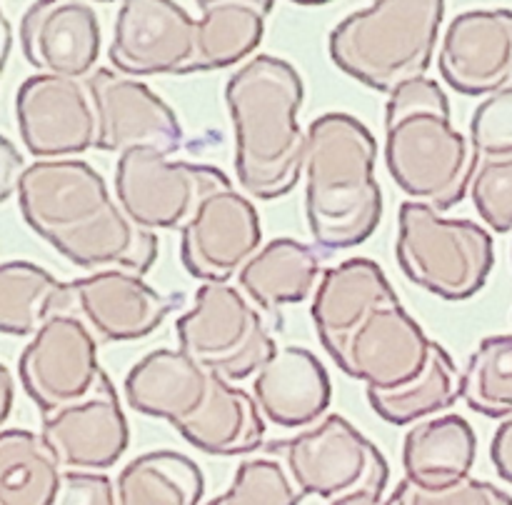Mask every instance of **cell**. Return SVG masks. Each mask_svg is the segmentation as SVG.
<instances>
[{"label": "cell", "instance_id": "1", "mask_svg": "<svg viewBox=\"0 0 512 505\" xmlns=\"http://www.w3.org/2000/svg\"><path fill=\"white\" fill-rule=\"evenodd\" d=\"M18 205L33 233L85 270L145 275L158 260V235L125 213L88 160L30 163L20 178Z\"/></svg>", "mask_w": 512, "mask_h": 505}, {"label": "cell", "instance_id": "2", "mask_svg": "<svg viewBox=\"0 0 512 505\" xmlns=\"http://www.w3.org/2000/svg\"><path fill=\"white\" fill-rule=\"evenodd\" d=\"M303 100L298 68L270 53L245 60L225 83L235 173L253 198H283L298 185L308 150V133L298 123Z\"/></svg>", "mask_w": 512, "mask_h": 505}, {"label": "cell", "instance_id": "3", "mask_svg": "<svg viewBox=\"0 0 512 505\" xmlns=\"http://www.w3.org/2000/svg\"><path fill=\"white\" fill-rule=\"evenodd\" d=\"M305 133L303 175L310 235L328 250L363 245L383 218L375 135L350 113L318 115Z\"/></svg>", "mask_w": 512, "mask_h": 505}, {"label": "cell", "instance_id": "4", "mask_svg": "<svg viewBox=\"0 0 512 505\" xmlns=\"http://www.w3.org/2000/svg\"><path fill=\"white\" fill-rule=\"evenodd\" d=\"M470 135L453 125L450 100L435 78L393 90L385 103V165L410 200L450 210L463 203L473 180Z\"/></svg>", "mask_w": 512, "mask_h": 505}, {"label": "cell", "instance_id": "5", "mask_svg": "<svg viewBox=\"0 0 512 505\" xmlns=\"http://www.w3.org/2000/svg\"><path fill=\"white\" fill-rule=\"evenodd\" d=\"M445 0H373L328 38L333 63L370 90L393 93L425 78L438 48Z\"/></svg>", "mask_w": 512, "mask_h": 505}, {"label": "cell", "instance_id": "6", "mask_svg": "<svg viewBox=\"0 0 512 505\" xmlns=\"http://www.w3.org/2000/svg\"><path fill=\"white\" fill-rule=\"evenodd\" d=\"M395 258L400 270L443 300H470L488 283L495 243L488 228L470 218H445L433 205L405 200L398 210Z\"/></svg>", "mask_w": 512, "mask_h": 505}, {"label": "cell", "instance_id": "7", "mask_svg": "<svg viewBox=\"0 0 512 505\" xmlns=\"http://www.w3.org/2000/svg\"><path fill=\"white\" fill-rule=\"evenodd\" d=\"M180 350L230 383L255 378L278 350L258 305L228 283H203L175 323Z\"/></svg>", "mask_w": 512, "mask_h": 505}, {"label": "cell", "instance_id": "8", "mask_svg": "<svg viewBox=\"0 0 512 505\" xmlns=\"http://www.w3.org/2000/svg\"><path fill=\"white\" fill-rule=\"evenodd\" d=\"M230 178L208 163L170 160L150 148H133L118 155L115 198L125 213L145 230H180L213 190Z\"/></svg>", "mask_w": 512, "mask_h": 505}, {"label": "cell", "instance_id": "9", "mask_svg": "<svg viewBox=\"0 0 512 505\" xmlns=\"http://www.w3.org/2000/svg\"><path fill=\"white\" fill-rule=\"evenodd\" d=\"M285 468L305 495L325 500L355 490L385 493L390 478L383 450L338 413L285 443Z\"/></svg>", "mask_w": 512, "mask_h": 505}, {"label": "cell", "instance_id": "10", "mask_svg": "<svg viewBox=\"0 0 512 505\" xmlns=\"http://www.w3.org/2000/svg\"><path fill=\"white\" fill-rule=\"evenodd\" d=\"M15 120L35 160L78 158L98 143V113L85 78L30 75L15 93Z\"/></svg>", "mask_w": 512, "mask_h": 505}, {"label": "cell", "instance_id": "11", "mask_svg": "<svg viewBox=\"0 0 512 505\" xmlns=\"http://www.w3.org/2000/svg\"><path fill=\"white\" fill-rule=\"evenodd\" d=\"M98 338L75 313L50 318L18 358V378L40 413L85 398L103 375Z\"/></svg>", "mask_w": 512, "mask_h": 505}, {"label": "cell", "instance_id": "12", "mask_svg": "<svg viewBox=\"0 0 512 505\" xmlns=\"http://www.w3.org/2000/svg\"><path fill=\"white\" fill-rule=\"evenodd\" d=\"M108 55L133 78L195 73L198 20L178 0H120Z\"/></svg>", "mask_w": 512, "mask_h": 505}, {"label": "cell", "instance_id": "13", "mask_svg": "<svg viewBox=\"0 0 512 505\" xmlns=\"http://www.w3.org/2000/svg\"><path fill=\"white\" fill-rule=\"evenodd\" d=\"M260 248L258 208L233 183L205 195L180 228V260L203 283H228Z\"/></svg>", "mask_w": 512, "mask_h": 505}, {"label": "cell", "instance_id": "14", "mask_svg": "<svg viewBox=\"0 0 512 505\" xmlns=\"http://www.w3.org/2000/svg\"><path fill=\"white\" fill-rule=\"evenodd\" d=\"M98 113V143L105 153H125L133 148L178 153L183 125L175 110L140 78L113 68H95L85 78Z\"/></svg>", "mask_w": 512, "mask_h": 505}, {"label": "cell", "instance_id": "15", "mask_svg": "<svg viewBox=\"0 0 512 505\" xmlns=\"http://www.w3.org/2000/svg\"><path fill=\"white\" fill-rule=\"evenodd\" d=\"M438 70L445 85L473 98L512 88V10L455 15L440 40Z\"/></svg>", "mask_w": 512, "mask_h": 505}, {"label": "cell", "instance_id": "16", "mask_svg": "<svg viewBox=\"0 0 512 505\" xmlns=\"http://www.w3.org/2000/svg\"><path fill=\"white\" fill-rule=\"evenodd\" d=\"M40 433L63 468L98 473L113 468L128 450L130 428L108 373L100 375L85 398L43 413Z\"/></svg>", "mask_w": 512, "mask_h": 505}, {"label": "cell", "instance_id": "17", "mask_svg": "<svg viewBox=\"0 0 512 505\" xmlns=\"http://www.w3.org/2000/svg\"><path fill=\"white\" fill-rule=\"evenodd\" d=\"M433 350V338L400 303L383 305L350 335L335 365L368 388L390 390L418 378Z\"/></svg>", "mask_w": 512, "mask_h": 505}, {"label": "cell", "instance_id": "18", "mask_svg": "<svg viewBox=\"0 0 512 505\" xmlns=\"http://www.w3.org/2000/svg\"><path fill=\"white\" fill-rule=\"evenodd\" d=\"M18 40L38 73L88 78L98 68L103 33L88 0H33L20 15Z\"/></svg>", "mask_w": 512, "mask_h": 505}, {"label": "cell", "instance_id": "19", "mask_svg": "<svg viewBox=\"0 0 512 505\" xmlns=\"http://www.w3.org/2000/svg\"><path fill=\"white\" fill-rule=\"evenodd\" d=\"M73 313L85 320L95 338L105 343H128L153 335L175 310V298L145 283L130 270H95L73 280Z\"/></svg>", "mask_w": 512, "mask_h": 505}, {"label": "cell", "instance_id": "20", "mask_svg": "<svg viewBox=\"0 0 512 505\" xmlns=\"http://www.w3.org/2000/svg\"><path fill=\"white\" fill-rule=\"evenodd\" d=\"M400 303L385 270L370 258H348L323 270L313 293L315 333L333 360L373 310Z\"/></svg>", "mask_w": 512, "mask_h": 505}, {"label": "cell", "instance_id": "21", "mask_svg": "<svg viewBox=\"0 0 512 505\" xmlns=\"http://www.w3.org/2000/svg\"><path fill=\"white\" fill-rule=\"evenodd\" d=\"M253 398L268 423L303 428L318 423L333 400V383L318 355L283 345L253 378Z\"/></svg>", "mask_w": 512, "mask_h": 505}, {"label": "cell", "instance_id": "22", "mask_svg": "<svg viewBox=\"0 0 512 505\" xmlns=\"http://www.w3.org/2000/svg\"><path fill=\"white\" fill-rule=\"evenodd\" d=\"M210 385L213 373L185 350L158 348L128 370L123 390L130 408L178 428L203 408Z\"/></svg>", "mask_w": 512, "mask_h": 505}, {"label": "cell", "instance_id": "23", "mask_svg": "<svg viewBox=\"0 0 512 505\" xmlns=\"http://www.w3.org/2000/svg\"><path fill=\"white\" fill-rule=\"evenodd\" d=\"M478 438L460 415H435L415 423L403 440L405 480L420 490H445L473 473Z\"/></svg>", "mask_w": 512, "mask_h": 505}, {"label": "cell", "instance_id": "24", "mask_svg": "<svg viewBox=\"0 0 512 505\" xmlns=\"http://www.w3.org/2000/svg\"><path fill=\"white\" fill-rule=\"evenodd\" d=\"M175 430L203 453L230 458L263 445L265 418L248 390L213 373L203 408Z\"/></svg>", "mask_w": 512, "mask_h": 505}, {"label": "cell", "instance_id": "25", "mask_svg": "<svg viewBox=\"0 0 512 505\" xmlns=\"http://www.w3.org/2000/svg\"><path fill=\"white\" fill-rule=\"evenodd\" d=\"M323 258L313 245L295 238H273L238 273L240 290L260 308L275 313L303 303L323 278Z\"/></svg>", "mask_w": 512, "mask_h": 505}, {"label": "cell", "instance_id": "26", "mask_svg": "<svg viewBox=\"0 0 512 505\" xmlns=\"http://www.w3.org/2000/svg\"><path fill=\"white\" fill-rule=\"evenodd\" d=\"M198 18V70L243 65L263 43L275 0H195Z\"/></svg>", "mask_w": 512, "mask_h": 505}, {"label": "cell", "instance_id": "27", "mask_svg": "<svg viewBox=\"0 0 512 505\" xmlns=\"http://www.w3.org/2000/svg\"><path fill=\"white\" fill-rule=\"evenodd\" d=\"M73 285L30 260L0 263V333L33 338L50 318L73 313Z\"/></svg>", "mask_w": 512, "mask_h": 505}, {"label": "cell", "instance_id": "28", "mask_svg": "<svg viewBox=\"0 0 512 505\" xmlns=\"http://www.w3.org/2000/svg\"><path fill=\"white\" fill-rule=\"evenodd\" d=\"M115 488L118 505H200L205 475L190 455L150 450L120 470Z\"/></svg>", "mask_w": 512, "mask_h": 505}, {"label": "cell", "instance_id": "29", "mask_svg": "<svg viewBox=\"0 0 512 505\" xmlns=\"http://www.w3.org/2000/svg\"><path fill=\"white\" fill-rule=\"evenodd\" d=\"M63 470L43 433L0 430V505H53Z\"/></svg>", "mask_w": 512, "mask_h": 505}, {"label": "cell", "instance_id": "30", "mask_svg": "<svg viewBox=\"0 0 512 505\" xmlns=\"http://www.w3.org/2000/svg\"><path fill=\"white\" fill-rule=\"evenodd\" d=\"M460 398V373L455 365L453 355L433 340V350L420 370L418 378L400 388L375 390L368 388V400L375 413L393 425H410L420 423L425 418L445 413L453 408Z\"/></svg>", "mask_w": 512, "mask_h": 505}, {"label": "cell", "instance_id": "31", "mask_svg": "<svg viewBox=\"0 0 512 505\" xmlns=\"http://www.w3.org/2000/svg\"><path fill=\"white\" fill-rule=\"evenodd\" d=\"M460 398L485 418L512 415V335H488L460 373Z\"/></svg>", "mask_w": 512, "mask_h": 505}, {"label": "cell", "instance_id": "32", "mask_svg": "<svg viewBox=\"0 0 512 505\" xmlns=\"http://www.w3.org/2000/svg\"><path fill=\"white\" fill-rule=\"evenodd\" d=\"M305 493L293 475L273 458H253L238 465L233 485L208 505H300Z\"/></svg>", "mask_w": 512, "mask_h": 505}, {"label": "cell", "instance_id": "33", "mask_svg": "<svg viewBox=\"0 0 512 505\" xmlns=\"http://www.w3.org/2000/svg\"><path fill=\"white\" fill-rule=\"evenodd\" d=\"M475 210L495 233L512 230V153L478 155L468 190Z\"/></svg>", "mask_w": 512, "mask_h": 505}, {"label": "cell", "instance_id": "34", "mask_svg": "<svg viewBox=\"0 0 512 505\" xmlns=\"http://www.w3.org/2000/svg\"><path fill=\"white\" fill-rule=\"evenodd\" d=\"M388 505H512V498L498 485L488 480L465 478L463 483L445 490H420L410 480H400L398 488L390 493Z\"/></svg>", "mask_w": 512, "mask_h": 505}, {"label": "cell", "instance_id": "35", "mask_svg": "<svg viewBox=\"0 0 512 505\" xmlns=\"http://www.w3.org/2000/svg\"><path fill=\"white\" fill-rule=\"evenodd\" d=\"M470 143L478 155L512 153V88L488 95L473 110Z\"/></svg>", "mask_w": 512, "mask_h": 505}, {"label": "cell", "instance_id": "36", "mask_svg": "<svg viewBox=\"0 0 512 505\" xmlns=\"http://www.w3.org/2000/svg\"><path fill=\"white\" fill-rule=\"evenodd\" d=\"M53 505H118V488L98 470H63Z\"/></svg>", "mask_w": 512, "mask_h": 505}, {"label": "cell", "instance_id": "37", "mask_svg": "<svg viewBox=\"0 0 512 505\" xmlns=\"http://www.w3.org/2000/svg\"><path fill=\"white\" fill-rule=\"evenodd\" d=\"M25 168H28V165H25V158L18 150V145L0 133V205H3L10 195L18 193V185Z\"/></svg>", "mask_w": 512, "mask_h": 505}, {"label": "cell", "instance_id": "38", "mask_svg": "<svg viewBox=\"0 0 512 505\" xmlns=\"http://www.w3.org/2000/svg\"><path fill=\"white\" fill-rule=\"evenodd\" d=\"M490 458H493L495 470L505 483L512 485V415L498 425L490 443Z\"/></svg>", "mask_w": 512, "mask_h": 505}, {"label": "cell", "instance_id": "39", "mask_svg": "<svg viewBox=\"0 0 512 505\" xmlns=\"http://www.w3.org/2000/svg\"><path fill=\"white\" fill-rule=\"evenodd\" d=\"M15 405V383L10 370L0 363V425L8 423L10 413Z\"/></svg>", "mask_w": 512, "mask_h": 505}, {"label": "cell", "instance_id": "40", "mask_svg": "<svg viewBox=\"0 0 512 505\" xmlns=\"http://www.w3.org/2000/svg\"><path fill=\"white\" fill-rule=\"evenodd\" d=\"M330 505H388V498H383L380 490H355V493L330 500Z\"/></svg>", "mask_w": 512, "mask_h": 505}, {"label": "cell", "instance_id": "41", "mask_svg": "<svg viewBox=\"0 0 512 505\" xmlns=\"http://www.w3.org/2000/svg\"><path fill=\"white\" fill-rule=\"evenodd\" d=\"M10 50H13V28H10L8 18H5L3 8H0V75H3L5 63H8Z\"/></svg>", "mask_w": 512, "mask_h": 505}, {"label": "cell", "instance_id": "42", "mask_svg": "<svg viewBox=\"0 0 512 505\" xmlns=\"http://www.w3.org/2000/svg\"><path fill=\"white\" fill-rule=\"evenodd\" d=\"M290 3H295V5H328V3H333V0H290Z\"/></svg>", "mask_w": 512, "mask_h": 505}, {"label": "cell", "instance_id": "43", "mask_svg": "<svg viewBox=\"0 0 512 505\" xmlns=\"http://www.w3.org/2000/svg\"><path fill=\"white\" fill-rule=\"evenodd\" d=\"M88 3H115V0H88Z\"/></svg>", "mask_w": 512, "mask_h": 505}]
</instances>
